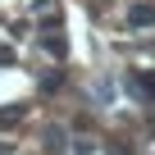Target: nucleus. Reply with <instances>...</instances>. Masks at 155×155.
<instances>
[{"label":"nucleus","mask_w":155,"mask_h":155,"mask_svg":"<svg viewBox=\"0 0 155 155\" xmlns=\"http://www.w3.org/2000/svg\"><path fill=\"white\" fill-rule=\"evenodd\" d=\"M128 87H132L141 101H150V105H155V68H137V73L128 78Z\"/></svg>","instance_id":"f257e3e1"},{"label":"nucleus","mask_w":155,"mask_h":155,"mask_svg":"<svg viewBox=\"0 0 155 155\" xmlns=\"http://www.w3.org/2000/svg\"><path fill=\"white\" fill-rule=\"evenodd\" d=\"M0 155H14V146H9V141H0Z\"/></svg>","instance_id":"423d86ee"},{"label":"nucleus","mask_w":155,"mask_h":155,"mask_svg":"<svg viewBox=\"0 0 155 155\" xmlns=\"http://www.w3.org/2000/svg\"><path fill=\"white\" fill-rule=\"evenodd\" d=\"M23 114H28L23 105H5V110H0V128H14V123H18Z\"/></svg>","instance_id":"20e7f679"},{"label":"nucleus","mask_w":155,"mask_h":155,"mask_svg":"<svg viewBox=\"0 0 155 155\" xmlns=\"http://www.w3.org/2000/svg\"><path fill=\"white\" fill-rule=\"evenodd\" d=\"M46 150H50V155H64V146H59V128L46 132Z\"/></svg>","instance_id":"39448f33"},{"label":"nucleus","mask_w":155,"mask_h":155,"mask_svg":"<svg viewBox=\"0 0 155 155\" xmlns=\"http://www.w3.org/2000/svg\"><path fill=\"white\" fill-rule=\"evenodd\" d=\"M128 23H132V28H155V0L132 5V9H128Z\"/></svg>","instance_id":"f03ea898"},{"label":"nucleus","mask_w":155,"mask_h":155,"mask_svg":"<svg viewBox=\"0 0 155 155\" xmlns=\"http://www.w3.org/2000/svg\"><path fill=\"white\" fill-rule=\"evenodd\" d=\"M41 46H46L55 59H64V50H68V41L59 37V28H50V23H46V32H41Z\"/></svg>","instance_id":"7ed1b4c3"}]
</instances>
